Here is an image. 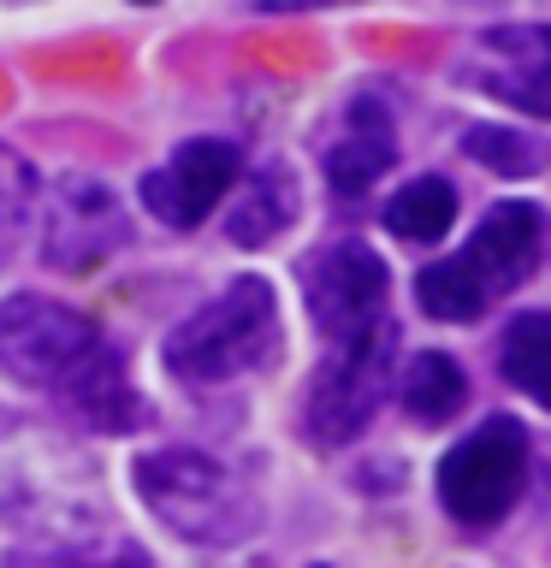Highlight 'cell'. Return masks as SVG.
Here are the masks:
<instances>
[{"instance_id":"cell-1","label":"cell","mask_w":551,"mask_h":568,"mask_svg":"<svg viewBox=\"0 0 551 568\" xmlns=\"http://www.w3.org/2000/svg\"><path fill=\"white\" fill-rule=\"evenodd\" d=\"M96 474V462L60 433H0V515L24 532V545H83L113 532V509Z\"/></svg>"},{"instance_id":"cell-2","label":"cell","mask_w":551,"mask_h":568,"mask_svg":"<svg viewBox=\"0 0 551 568\" xmlns=\"http://www.w3.org/2000/svg\"><path fill=\"white\" fill-rule=\"evenodd\" d=\"M279 355V296L267 278H231L220 296H208L196 314H184L160 344L172 379L184 385H226L243 373L273 367Z\"/></svg>"},{"instance_id":"cell-3","label":"cell","mask_w":551,"mask_h":568,"mask_svg":"<svg viewBox=\"0 0 551 568\" xmlns=\"http://www.w3.org/2000/svg\"><path fill=\"white\" fill-rule=\"evenodd\" d=\"M137 497L172 539L184 545H238L256 527V497L220 456L190 444H160L137 456Z\"/></svg>"},{"instance_id":"cell-4","label":"cell","mask_w":551,"mask_h":568,"mask_svg":"<svg viewBox=\"0 0 551 568\" xmlns=\"http://www.w3.org/2000/svg\"><path fill=\"white\" fill-rule=\"evenodd\" d=\"M528 486V433L522 420L492 415L457 438L439 462V504L462 527H498Z\"/></svg>"},{"instance_id":"cell-5","label":"cell","mask_w":551,"mask_h":568,"mask_svg":"<svg viewBox=\"0 0 551 568\" xmlns=\"http://www.w3.org/2000/svg\"><path fill=\"white\" fill-rule=\"evenodd\" d=\"M101 349L96 320L53 296H7L0 302V373L30 390H60L89 355Z\"/></svg>"},{"instance_id":"cell-6","label":"cell","mask_w":551,"mask_h":568,"mask_svg":"<svg viewBox=\"0 0 551 568\" xmlns=\"http://www.w3.org/2000/svg\"><path fill=\"white\" fill-rule=\"evenodd\" d=\"M391 349H398V332L373 326L350 344H332V355L320 362L309 403H302V426H309L314 444H350L362 426L373 420L385 385H391Z\"/></svg>"},{"instance_id":"cell-7","label":"cell","mask_w":551,"mask_h":568,"mask_svg":"<svg viewBox=\"0 0 551 568\" xmlns=\"http://www.w3.org/2000/svg\"><path fill=\"white\" fill-rule=\"evenodd\" d=\"M36 207H42V261L53 273H96L131 243V213L101 178L66 172Z\"/></svg>"},{"instance_id":"cell-8","label":"cell","mask_w":551,"mask_h":568,"mask_svg":"<svg viewBox=\"0 0 551 568\" xmlns=\"http://www.w3.org/2000/svg\"><path fill=\"white\" fill-rule=\"evenodd\" d=\"M302 296H309V320L327 344H350L373 326H385V261L368 243H332L320 248L302 273Z\"/></svg>"},{"instance_id":"cell-9","label":"cell","mask_w":551,"mask_h":568,"mask_svg":"<svg viewBox=\"0 0 551 568\" xmlns=\"http://www.w3.org/2000/svg\"><path fill=\"white\" fill-rule=\"evenodd\" d=\"M243 178V149L226 136H190L142 178V207L172 231H196Z\"/></svg>"},{"instance_id":"cell-10","label":"cell","mask_w":551,"mask_h":568,"mask_svg":"<svg viewBox=\"0 0 551 568\" xmlns=\"http://www.w3.org/2000/svg\"><path fill=\"white\" fill-rule=\"evenodd\" d=\"M462 83L487 89L515 113L551 119V24H498L480 30L457 65Z\"/></svg>"},{"instance_id":"cell-11","label":"cell","mask_w":551,"mask_h":568,"mask_svg":"<svg viewBox=\"0 0 551 568\" xmlns=\"http://www.w3.org/2000/svg\"><path fill=\"white\" fill-rule=\"evenodd\" d=\"M540 248H545V213L533 202H498L487 220L474 225L469 248L457 255V266L480 284V296H504L515 291L533 266H540Z\"/></svg>"},{"instance_id":"cell-12","label":"cell","mask_w":551,"mask_h":568,"mask_svg":"<svg viewBox=\"0 0 551 568\" xmlns=\"http://www.w3.org/2000/svg\"><path fill=\"white\" fill-rule=\"evenodd\" d=\"M320 160H327V184L338 190V202L368 195L391 172V160H398V131H391L385 106L373 95H355L344 106V124H338V136L327 142Z\"/></svg>"},{"instance_id":"cell-13","label":"cell","mask_w":551,"mask_h":568,"mask_svg":"<svg viewBox=\"0 0 551 568\" xmlns=\"http://www.w3.org/2000/svg\"><path fill=\"white\" fill-rule=\"evenodd\" d=\"M53 397H60V408L78 426H89V433H137V426L149 420L131 373H124V362H119V349H107V344L89 355Z\"/></svg>"},{"instance_id":"cell-14","label":"cell","mask_w":551,"mask_h":568,"mask_svg":"<svg viewBox=\"0 0 551 568\" xmlns=\"http://www.w3.org/2000/svg\"><path fill=\"white\" fill-rule=\"evenodd\" d=\"M297 207H302V195H297L291 166L267 160V166L249 172V184L238 190V202H231L226 237L238 248H261V243H273V237H284V231L297 225Z\"/></svg>"},{"instance_id":"cell-15","label":"cell","mask_w":551,"mask_h":568,"mask_svg":"<svg viewBox=\"0 0 551 568\" xmlns=\"http://www.w3.org/2000/svg\"><path fill=\"white\" fill-rule=\"evenodd\" d=\"M498 373L522 397L551 408V308H528L504 326V337H498Z\"/></svg>"},{"instance_id":"cell-16","label":"cell","mask_w":551,"mask_h":568,"mask_svg":"<svg viewBox=\"0 0 551 568\" xmlns=\"http://www.w3.org/2000/svg\"><path fill=\"white\" fill-rule=\"evenodd\" d=\"M398 403H403L415 420L444 426L462 403H469V379H462V367L451 362V355L421 349V355H409V367L398 373Z\"/></svg>"},{"instance_id":"cell-17","label":"cell","mask_w":551,"mask_h":568,"mask_svg":"<svg viewBox=\"0 0 551 568\" xmlns=\"http://www.w3.org/2000/svg\"><path fill=\"white\" fill-rule=\"evenodd\" d=\"M457 225V190L451 178H415L385 202V231L403 243H439Z\"/></svg>"},{"instance_id":"cell-18","label":"cell","mask_w":551,"mask_h":568,"mask_svg":"<svg viewBox=\"0 0 551 568\" xmlns=\"http://www.w3.org/2000/svg\"><path fill=\"white\" fill-rule=\"evenodd\" d=\"M7 568H154V562L131 539L101 532V539H83V545H18Z\"/></svg>"},{"instance_id":"cell-19","label":"cell","mask_w":551,"mask_h":568,"mask_svg":"<svg viewBox=\"0 0 551 568\" xmlns=\"http://www.w3.org/2000/svg\"><path fill=\"white\" fill-rule=\"evenodd\" d=\"M415 302H421V314H433V320H451V326H469V320L487 314V296H480V284L451 261H433V266H421V278H415Z\"/></svg>"},{"instance_id":"cell-20","label":"cell","mask_w":551,"mask_h":568,"mask_svg":"<svg viewBox=\"0 0 551 568\" xmlns=\"http://www.w3.org/2000/svg\"><path fill=\"white\" fill-rule=\"evenodd\" d=\"M36 202H42L36 166H30L18 149H7V142H0V266L12 261V248H18V237H24Z\"/></svg>"},{"instance_id":"cell-21","label":"cell","mask_w":551,"mask_h":568,"mask_svg":"<svg viewBox=\"0 0 551 568\" xmlns=\"http://www.w3.org/2000/svg\"><path fill=\"white\" fill-rule=\"evenodd\" d=\"M462 149H469L480 166H492L498 178H528L540 166V154L528 149V136L504 131V124H469V131H462Z\"/></svg>"}]
</instances>
